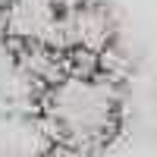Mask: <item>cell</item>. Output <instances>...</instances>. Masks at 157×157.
<instances>
[{"label": "cell", "instance_id": "1", "mask_svg": "<svg viewBox=\"0 0 157 157\" xmlns=\"http://www.w3.org/2000/svg\"><path fill=\"white\" fill-rule=\"evenodd\" d=\"M29 120L44 145L72 157H101L126 123V78L120 63L60 60L25 75Z\"/></svg>", "mask_w": 157, "mask_h": 157}, {"label": "cell", "instance_id": "2", "mask_svg": "<svg viewBox=\"0 0 157 157\" xmlns=\"http://www.w3.org/2000/svg\"><path fill=\"white\" fill-rule=\"evenodd\" d=\"M0 54L22 75L66 57V0H0Z\"/></svg>", "mask_w": 157, "mask_h": 157}, {"label": "cell", "instance_id": "3", "mask_svg": "<svg viewBox=\"0 0 157 157\" xmlns=\"http://www.w3.org/2000/svg\"><path fill=\"white\" fill-rule=\"evenodd\" d=\"M120 47L123 22L110 0H66V57L116 63Z\"/></svg>", "mask_w": 157, "mask_h": 157}]
</instances>
